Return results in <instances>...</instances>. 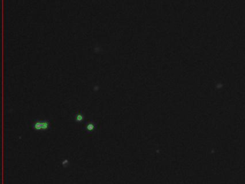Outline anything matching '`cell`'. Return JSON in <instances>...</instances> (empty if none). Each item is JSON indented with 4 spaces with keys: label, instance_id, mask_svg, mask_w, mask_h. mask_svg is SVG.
<instances>
[{
    "label": "cell",
    "instance_id": "3",
    "mask_svg": "<svg viewBox=\"0 0 245 184\" xmlns=\"http://www.w3.org/2000/svg\"><path fill=\"white\" fill-rule=\"evenodd\" d=\"M74 120L78 123H82V122H84V120H85V116H84L82 111H78L77 113L75 114V117H74Z\"/></svg>",
    "mask_w": 245,
    "mask_h": 184
},
{
    "label": "cell",
    "instance_id": "2",
    "mask_svg": "<svg viewBox=\"0 0 245 184\" xmlns=\"http://www.w3.org/2000/svg\"><path fill=\"white\" fill-rule=\"evenodd\" d=\"M83 131L87 134H92L97 130V123L95 121L90 120L86 122L83 127Z\"/></svg>",
    "mask_w": 245,
    "mask_h": 184
},
{
    "label": "cell",
    "instance_id": "1",
    "mask_svg": "<svg viewBox=\"0 0 245 184\" xmlns=\"http://www.w3.org/2000/svg\"><path fill=\"white\" fill-rule=\"evenodd\" d=\"M51 128V122L49 120H35L31 124V129L37 132L48 131Z\"/></svg>",
    "mask_w": 245,
    "mask_h": 184
}]
</instances>
